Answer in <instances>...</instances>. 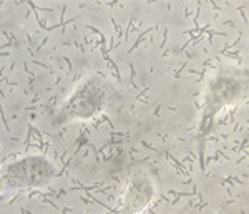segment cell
Wrapping results in <instances>:
<instances>
[{
	"label": "cell",
	"mask_w": 249,
	"mask_h": 214,
	"mask_svg": "<svg viewBox=\"0 0 249 214\" xmlns=\"http://www.w3.org/2000/svg\"><path fill=\"white\" fill-rule=\"evenodd\" d=\"M249 98V68L224 65L214 71L203 93L201 115L198 123L199 160L204 168V144L213 131L216 116L226 107H234Z\"/></svg>",
	"instance_id": "cell-1"
},
{
	"label": "cell",
	"mask_w": 249,
	"mask_h": 214,
	"mask_svg": "<svg viewBox=\"0 0 249 214\" xmlns=\"http://www.w3.org/2000/svg\"><path fill=\"white\" fill-rule=\"evenodd\" d=\"M55 176V168L50 161L40 156L12 163L3 173V181L12 188H35L47 184Z\"/></svg>",
	"instance_id": "cell-2"
},
{
	"label": "cell",
	"mask_w": 249,
	"mask_h": 214,
	"mask_svg": "<svg viewBox=\"0 0 249 214\" xmlns=\"http://www.w3.org/2000/svg\"><path fill=\"white\" fill-rule=\"evenodd\" d=\"M105 98H107V91L103 90L100 80L95 78L83 85L77 93H75L73 98L70 100V105H68L67 110L71 115L87 116L90 113L98 111L103 107V103H105Z\"/></svg>",
	"instance_id": "cell-3"
},
{
	"label": "cell",
	"mask_w": 249,
	"mask_h": 214,
	"mask_svg": "<svg viewBox=\"0 0 249 214\" xmlns=\"http://www.w3.org/2000/svg\"><path fill=\"white\" fill-rule=\"evenodd\" d=\"M155 196V186L150 178L140 175L128 183L123 197V214H142Z\"/></svg>",
	"instance_id": "cell-4"
}]
</instances>
